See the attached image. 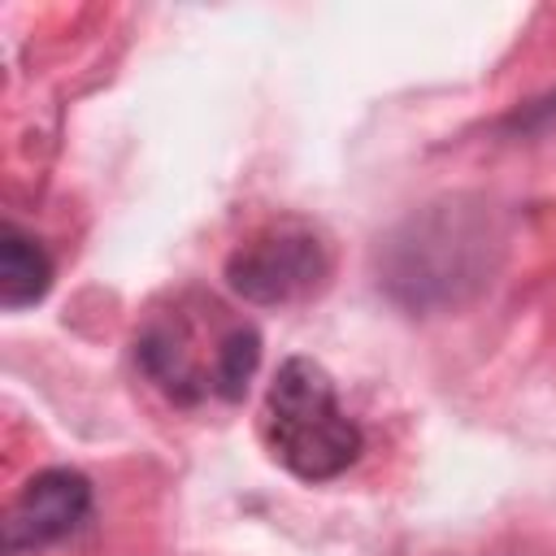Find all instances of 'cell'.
Wrapping results in <instances>:
<instances>
[{
  "label": "cell",
  "instance_id": "5",
  "mask_svg": "<svg viewBox=\"0 0 556 556\" xmlns=\"http://www.w3.org/2000/svg\"><path fill=\"white\" fill-rule=\"evenodd\" d=\"M91 513V482L78 469H43L35 473L4 508V556L43 552L70 539Z\"/></svg>",
  "mask_w": 556,
  "mask_h": 556
},
{
  "label": "cell",
  "instance_id": "4",
  "mask_svg": "<svg viewBox=\"0 0 556 556\" xmlns=\"http://www.w3.org/2000/svg\"><path fill=\"white\" fill-rule=\"evenodd\" d=\"M334 274L330 235L300 213L269 217L226 256V282L235 295L261 308H295L317 300Z\"/></svg>",
  "mask_w": 556,
  "mask_h": 556
},
{
  "label": "cell",
  "instance_id": "2",
  "mask_svg": "<svg viewBox=\"0 0 556 556\" xmlns=\"http://www.w3.org/2000/svg\"><path fill=\"white\" fill-rule=\"evenodd\" d=\"M135 361L174 404L239 400L261 361V334L222 300L182 287L135 330Z\"/></svg>",
  "mask_w": 556,
  "mask_h": 556
},
{
  "label": "cell",
  "instance_id": "1",
  "mask_svg": "<svg viewBox=\"0 0 556 556\" xmlns=\"http://www.w3.org/2000/svg\"><path fill=\"white\" fill-rule=\"evenodd\" d=\"M508 256L500 208L478 195H447L413 208L378 243V287L408 313H456L473 304Z\"/></svg>",
  "mask_w": 556,
  "mask_h": 556
},
{
  "label": "cell",
  "instance_id": "6",
  "mask_svg": "<svg viewBox=\"0 0 556 556\" xmlns=\"http://www.w3.org/2000/svg\"><path fill=\"white\" fill-rule=\"evenodd\" d=\"M48 287H52L48 252L9 222L0 230V304L9 313H17L26 304H39L48 295Z\"/></svg>",
  "mask_w": 556,
  "mask_h": 556
},
{
  "label": "cell",
  "instance_id": "3",
  "mask_svg": "<svg viewBox=\"0 0 556 556\" xmlns=\"http://www.w3.org/2000/svg\"><path fill=\"white\" fill-rule=\"evenodd\" d=\"M265 452L300 482H330L361 456V426L313 356H287L261 400Z\"/></svg>",
  "mask_w": 556,
  "mask_h": 556
}]
</instances>
